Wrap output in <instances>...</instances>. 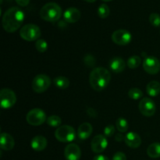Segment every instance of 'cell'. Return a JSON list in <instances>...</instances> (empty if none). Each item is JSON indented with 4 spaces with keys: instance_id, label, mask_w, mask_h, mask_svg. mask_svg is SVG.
I'll return each mask as SVG.
<instances>
[{
    "instance_id": "26",
    "label": "cell",
    "mask_w": 160,
    "mask_h": 160,
    "mask_svg": "<svg viewBox=\"0 0 160 160\" xmlns=\"http://www.w3.org/2000/svg\"><path fill=\"white\" fill-rule=\"evenodd\" d=\"M128 96L133 100H138L143 97V92L138 88H132L128 92Z\"/></svg>"
},
{
    "instance_id": "13",
    "label": "cell",
    "mask_w": 160,
    "mask_h": 160,
    "mask_svg": "<svg viewBox=\"0 0 160 160\" xmlns=\"http://www.w3.org/2000/svg\"><path fill=\"white\" fill-rule=\"evenodd\" d=\"M64 156L67 160H80L81 157V150L75 143H70L64 149Z\"/></svg>"
},
{
    "instance_id": "1",
    "label": "cell",
    "mask_w": 160,
    "mask_h": 160,
    "mask_svg": "<svg viewBox=\"0 0 160 160\" xmlns=\"http://www.w3.org/2000/svg\"><path fill=\"white\" fill-rule=\"evenodd\" d=\"M25 18L23 11L19 7H11L4 12L2 19V28L6 32H16L23 24Z\"/></svg>"
},
{
    "instance_id": "21",
    "label": "cell",
    "mask_w": 160,
    "mask_h": 160,
    "mask_svg": "<svg viewBox=\"0 0 160 160\" xmlns=\"http://www.w3.org/2000/svg\"><path fill=\"white\" fill-rule=\"evenodd\" d=\"M147 154L150 158L156 159L160 157V143L154 142L151 144L147 148Z\"/></svg>"
},
{
    "instance_id": "34",
    "label": "cell",
    "mask_w": 160,
    "mask_h": 160,
    "mask_svg": "<svg viewBox=\"0 0 160 160\" xmlns=\"http://www.w3.org/2000/svg\"><path fill=\"white\" fill-rule=\"evenodd\" d=\"M115 138H116V141H117V142H122L123 140H124L125 137L123 135V134H117V136H116Z\"/></svg>"
},
{
    "instance_id": "29",
    "label": "cell",
    "mask_w": 160,
    "mask_h": 160,
    "mask_svg": "<svg viewBox=\"0 0 160 160\" xmlns=\"http://www.w3.org/2000/svg\"><path fill=\"white\" fill-rule=\"evenodd\" d=\"M149 22L153 27H158L160 26V15L156 12H152L150 14L149 16Z\"/></svg>"
},
{
    "instance_id": "11",
    "label": "cell",
    "mask_w": 160,
    "mask_h": 160,
    "mask_svg": "<svg viewBox=\"0 0 160 160\" xmlns=\"http://www.w3.org/2000/svg\"><path fill=\"white\" fill-rule=\"evenodd\" d=\"M143 69L148 74H156L160 70L159 60L155 56H146L143 61Z\"/></svg>"
},
{
    "instance_id": "24",
    "label": "cell",
    "mask_w": 160,
    "mask_h": 160,
    "mask_svg": "<svg viewBox=\"0 0 160 160\" xmlns=\"http://www.w3.org/2000/svg\"><path fill=\"white\" fill-rule=\"evenodd\" d=\"M142 63V59H141L140 56H132L128 59L127 61V65L129 67L130 69H132V70H134V69L138 68L139 66Z\"/></svg>"
},
{
    "instance_id": "17",
    "label": "cell",
    "mask_w": 160,
    "mask_h": 160,
    "mask_svg": "<svg viewBox=\"0 0 160 160\" xmlns=\"http://www.w3.org/2000/svg\"><path fill=\"white\" fill-rule=\"evenodd\" d=\"M47 139L44 136L37 135L33 138L31 141V147L36 152H42L47 147Z\"/></svg>"
},
{
    "instance_id": "22",
    "label": "cell",
    "mask_w": 160,
    "mask_h": 160,
    "mask_svg": "<svg viewBox=\"0 0 160 160\" xmlns=\"http://www.w3.org/2000/svg\"><path fill=\"white\" fill-rule=\"evenodd\" d=\"M54 84L59 89H67L70 86V81L67 78L59 76L53 80Z\"/></svg>"
},
{
    "instance_id": "27",
    "label": "cell",
    "mask_w": 160,
    "mask_h": 160,
    "mask_svg": "<svg viewBox=\"0 0 160 160\" xmlns=\"http://www.w3.org/2000/svg\"><path fill=\"white\" fill-rule=\"evenodd\" d=\"M109 12H110V9L109 7L106 4L103 3L101 4L98 8V15L100 18L106 19L109 17Z\"/></svg>"
},
{
    "instance_id": "36",
    "label": "cell",
    "mask_w": 160,
    "mask_h": 160,
    "mask_svg": "<svg viewBox=\"0 0 160 160\" xmlns=\"http://www.w3.org/2000/svg\"><path fill=\"white\" fill-rule=\"evenodd\" d=\"M102 1L106 2H111V1H112V0H102Z\"/></svg>"
},
{
    "instance_id": "8",
    "label": "cell",
    "mask_w": 160,
    "mask_h": 160,
    "mask_svg": "<svg viewBox=\"0 0 160 160\" xmlns=\"http://www.w3.org/2000/svg\"><path fill=\"white\" fill-rule=\"evenodd\" d=\"M17 102L15 92L9 88H2L0 92V105L2 109H10Z\"/></svg>"
},
{
    "instance_id": "15",
    "label": "cell",
    "mask_w": 160,
    "mask_h": 160,
    "mask_svg": "<svg viewBox=\"0 0 160 160\" xmlns=\"http://www.w3.org/2000/svg\"><path fill=\"white\" fill-rule=\"evenodd\" d=\"M125 144L131 148H137L142 145V138L140 135L135 132H128L125 135Z\"/></svg>"
},
{
    "instance_id": "18",
    "label": "cell",
    "mask_w": 160,
    "mask_h": 160,
    "mask_svg": "<svg viewBox=\"0 0 160 160\" xmlns=\"http://www.w3.org/2000/svg\"><path fill=\"white\" fill-rule=\"evenodd\" d=\"M93 127L90 123H83L79 126L78 129V136L81 140H86L92 134Z\"/></svg>"
},
{
    "instance_id": "16",
    "label": "cell",
    "mask_w": 160,
    "mask_h": 160,
    "mask_svg": "<svg viewBox=\"0 0 160 160\" xmlns=\"http://www.w3.org/2000/svg\"><path fill=\"white\" fill-rule=\"evenodd\" d=\"M15 142L12 135L8 133H1L0 134V147L5 151H10L14 148Z\"/></svg>"
},
{
    "instance_id": "9",
    "label": "cell",
    "mask_w": 160,
    "mask_h": 160,
    "mask_svg": "<svg viewBox=\"0 0 160 160\" xmlns=\"http://www.w3.org/2000/svg\"><path fill=\"white\" fill-rule=\"evenodd\" d=\"M112 40L116 45H127L132 41V34L125 29H119L112 34Z\"/></svg>"
},
{
    "instance_id": "23",
    "label": "cell",
    "mask_w": 160,
    "mask_h": 160,
    "mask_svg": "<svg viewBox=\"0 0 160 160\" xmlns=\"http://www.w3.org/2000/svg\"><path fill=\"white\" fill-rule=\"evenodd\" d=\"M116 127L120 133H125L128 131L129 124L126 119L123 117H119L116 121Z\"/></svg>"
},
{
    "instance_id": "7",
    "label": "cell",
    "mask_w": 160,
    "mask_h": 160,
    "mask_svg": "<svg viewBox=\"0 0 160 160\" xmlns=\"http://www.w3.org/2000/svg\"><path fill=\"white\" fill-rule=\"evenodd\" d=\"M28 123L31 126H40L47 120L46 114L42 109L35 108L32 109L28 112L26 116Z\"/></svg>"
},
{
    "instance_id": "30",
    "label": "cell",
    "mask_w": 160,
    "mask_h": 160,
    "mask_svg": "<svg viewBox=\"0 0 160 160\" xmlns=\"http://www.w3.org/2000/svg\"><path fill=\"white\" fill-rule=\"evenodd\" d=\"M115 133V127L113 125H108L104 128V134L106 138H110Z\"/></svg>"
},
{
    "instance_id": "35",
    "label": "cell",
    "mask_w": 160,
    "mask_h": 160,
    "mask_svg": "<svg viewBox=\"0 0 160 160\" xmlns=\"http://www.w3.org/2000/svg\"><path fill=\"white\" fill-rule=\"evenodd\" d=\"M84 1L87 2H89V3H92V2H95L96 0H84Z\"/></svg>"
},
{
    "instance_id": "6",
    "label": "cell",
    "mask_w": 160,
    "mask_h": 160,
    "mask_svg": "<svg viewBox=\"0 0 160 160\" xmlns=\"http://www.w3.org/2000/svg\"><path fill=\"white\" fill-rule=\"evenodd\" d=\"M51 82V79L48 75L41 73L35 76V78L33 79L31 86L34 92L40 94L43 93L49 88Z\"/></svg>"
},
{
    "instance_id": "12",
    "label": "cell",
    "mask_w": 160,
    "mask_h": 160,
    "mask_svg": "<svg viewBox=\"0 0 160 160\" xmlns=\"http://www.w3.org/2000/svg\"><path fill=\"white\" fill-rule=\"evenodd\" d=\"M108 146L107 138L105 135L98 134L92 138L91 142V148L93 152L96 154L103 152Z\"/></svg>"
},
{
    "instance_id": "25",
    "label": "cell",
    "mask_w": 160,
    "mask_h": 160,
    "mask_svg": "<svg viewBox=\"0 0 160 160\" xmlns=\"http://www.w3.org/2000/svg\"><path fill=\"white\" fill-rule=\"evenodd\" d=\"M46 122L48 126L52 127V128H59V127L61 126L62 120H61V118L59 116L52 115L47 118Z\"/></svg>"
},
{
    "instance_id": "20",
    "label": "cell",
    "mask_w": 160,
    "mask_h": 160,
    "mask_svg": "<svg viewBox=\"0 0 160 160\" xmlns=\"http://www.w3.org/2000/svg\"><path fill=\"white\" fill-rule=\"evenodd\" d=\"M146 92L151 97L158 96L160 94V83L156 81H150L146 86Z\"/></svg>"
},
{
    "instance_id": "28",
    "label": "cell",
    "mask_w": 160,
    "mask_h": 160,
    "mask_svg": "<svg viewBox=\"0 0 160 160\" xmlns=\"http://www.w3.org/2000/svg\"><path fill=\"white\" fill-rule=\"evenodd\" d=\"M48 43L44 39L39 38L38 40L36 41L35 42V48L39 52H45L48 49Z\"/></svg>"
},
{
    "instance_id": "33",
    "label": "cell",
    "mask_w": 160,
    "mask_h": 160,
    "mask_svg": "<svg viewBox=\"0 0 160 160\" xmlns=\"http://www.w3.org/2000/svg\"><path fill=\"white\" fill-rule=\"evenodd\" d=\"M93 160H110L107 156H104V155H97L94 157Z\"/></svg>"
},
{
    "instance_id": "4",
    "label": "cell",
    "mask_w": 160,
    "mask_h": 160,
    "mask_svg": "<svg viewBox=\"0 0 160 160\" xmlns=\"http://www.w3.org/2000/svg\"><path fill=\"white\" fill-rule=\"evenodd\" d=\"M42 31L38 25L34 23H28L21 28L20 31V35L21 38L28 42L38 40L41 37Z\"/></svg>"
},
{
    "instance_id": "14",
    "label": "cell",
    "mask_w": 160,
    "mask_h": 160,
    "mask_svg": "<svg viewBox=\"0 0 160 160\" xmlns=\"http://www.w3.org/2000/svg\"><path fill=\"white\" fill-rule=\"evenodd\" d=\"M81 13L78 9L75 7H70L63 12V19L67 23H76L81 19Z\"/></svg>"
},
{
    "instance_id": "2",
    "label": "cell",
    "mask_w": 160,
    "mask_h": 160,
    "mask_svg": "<svg viewBox=\"0 0 160 160\" xmlns=\"http://www.w3.org/2000/svg\"><path fill=\"white\" fill-rule=\"evenodd\" d=\"M111 80V73L104 67H97L92 70L89 75V83L94 90L101 92L104 90Z\"/></svg>"
},
{
    "instance_id": "19",
    "label": "cell",
    "mask_w": 160,
    "mask_h": 160,
    "mask_svg": "<svg viewBox=\"0 0 160 160\" xmlns=\"http://www.w3.org/2000/svg\"><path fill=\"white\" fill-rule=\"evenodd\" d=\"M126 67V62L122 58L114 57L109 62V68L112 72L119 73L123 72Z\"/></svg>"
},
{
    "instance_id": "10",
    "label": "cell",
    "mask_w": 160,
    "mask_h": 160,
    "mask_svg": "<svg viewBox=\"0 0 160 160\" xmlns=\"http://www.w3.org/2000/svg\"><path fill=\"white\" fill-rule=\"evenodd\" d=\"M138 109L141 113L145 117H152L156 112V103L149 98H143L141 99L138 105Z\"/></svg>"
},
{
    "instance_id": "5",
    "label": "cell",
    "mask_w": 160,
    "mask_h": 160,
    "mask_svg": "<svg viewBox=\"0 0 160 160\" xmlns=\"http://www.w3.org/2000/svg\"><path fill=\"white\" fill-rule=\"evenodd\" d=\"M55 137L59 142L68 143L76 138V132L74 128L70 125H61L55 131Z\"/></svg>"
},
{
    "instance_id": "3",
    "label": "cell",
    "mask_w": 160,
    "mask_h": 160,
    "mask_svg": "<svg viewBox=\"0 0 160 160\" xmlns=\"http://www.w3.org/2000/svg\"><path fill=\"white\" fill-rule=\"evenodd\" d=\"M62 11L60 6L56 2H48L42 6L40 17L47 22H56L61 18Z\"/></svg>"
},
{
    "instance_id": "31",
    "label": "cell",
    "mask_w": 160,
    "mask_h": 160,
    "mask_svg": "<svg viewBox=\"0 0 160 160\" xmlns=\"http://www.w3.org/2000/svg\"><path fill=\"white\" fill-rule=\"evenodd\" d=\"M112 160H127V156L123 152H118L113 155Z\"/></svg>"
},
{
    "instance_id": "32",
    "label": "cell",
    "mask_w": 160,
    "mask_h": 160,
    "mask_svg": "<svg viewBox=\"0 0 160 160\" xmlns=\"http://www.w3.org/2000/svg\"><path fill=\"white\" fill-rule=\"evenodd\" d=\"M15 1L17 3V5L22 6V7H25V6H27L29 4L31 0H15Z\"/></svg>"
}]
</instances>
